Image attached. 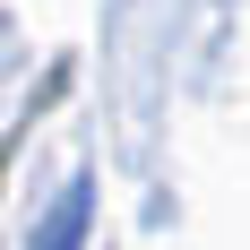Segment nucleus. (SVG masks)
I'll list each match as a JSON object with an SVG mask.
<instances>
[{
	"label": "nucleus",
	"mask_w": 250,
	"mask_h": 250,
	"mask_svg": "<svg viewBox=\"0 0 250 250\" xmlns=\"http://www.w3.org/2000/svg\"><path fill=\"white\" fill-rule=\"evenodd\" d=\"M86 242V190H69V199H61V216H52V242L43 250H78Z\"/></svg>",
	"instance_id": "1"
}]
</instances>
